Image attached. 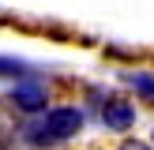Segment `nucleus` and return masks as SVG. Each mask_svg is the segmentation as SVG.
<instances>
[{
    "instance_id": "obj_1",
    "label": "nucleus",
    "mask_w": 154,
    "mask_h": 150,
    "mask_svg": "<svg viewBox=\"0 0 154 150\" xmlns=\"http://www.w3.org/2000/svg\"><path fill=\"white\" fill-rule=\"evenodd\" d=\"M83 124H87L83 109H75V105H60V109H49V112H45L42 131L49 135V139H72V135L83 131Z\"/></svg>"
},
{
    "instance_id": "obj_2",
    "label": "nucleus",
    "mask_w": 154,
    "mask_h": 150,
    "mask_svg": "<svg viewBox=\"0 0 154 150\" xmlns=\"http://www.w3.org/2000/svg\"><path fill=\"white\" fill-rule=\"evenodd\" d=\"M102 124H105V131H128L135 124V105L124 101V98H109L102 105Z\"/></svg>"
},
{
    "instance_id": "obj_3",
    "label": "nucleus",
    "mask_w": 154,
    "mask_h": 150,
    "mask_svg": "<svg viewBox=\"0 0 154 150\" xmlns=\"http://www.w3.org/2000/svg\"><path fill=\"white\" fill-rule=\"evenodd\" d=\"M8 101H11L15 109H23V112H42L49 98H45V86H42V82H19V86H11Z\"/></svg>"
},
{
    "instance_id": "obj_4",
    "label": "nucleus",
    "mask_w": 154,
    "mask_h": 150,
    "mask_svg": "<svg viewBox=\"0 0 154 150\" xmlns=\"http://www.w3.org/2000/svg\"><path fill=\"white\" fill-rule=\"evenodd\" d=\"M30 64L26 60H15V56H0V79H26Z\"/></svg>"
},
{
    "instance_id": "obj_5",
    "label": "nucleus",
    "mask_w": 154,
    "mask_h": 150,
    "mask_svg": "<svg viewBox=\"0 0 154 150\" xmlns=\"http://www.w3.org/2000/svg\"><path fill=\"white\" fill-rule=\"evenodd\" d=\"M124 82L135 86L143 98H154V75H147V71H124Z\"/></svg>"
},
{
    "instance_id": "obj_6",
    "label": "nucleus",
    "mask_w": 154,
    "mask_h": 150,
    "mask_svg": "<svg viewBox=\"0 0 154 150\" xmlns=\"http://www.w3.org/2000/svg\"><path fill=\"white\" fill-rule=\"evenodd\" d=\"M120 150H150V146H147V142H139V139H124V142H120Z\"/></svg>"
}]
</instances>
